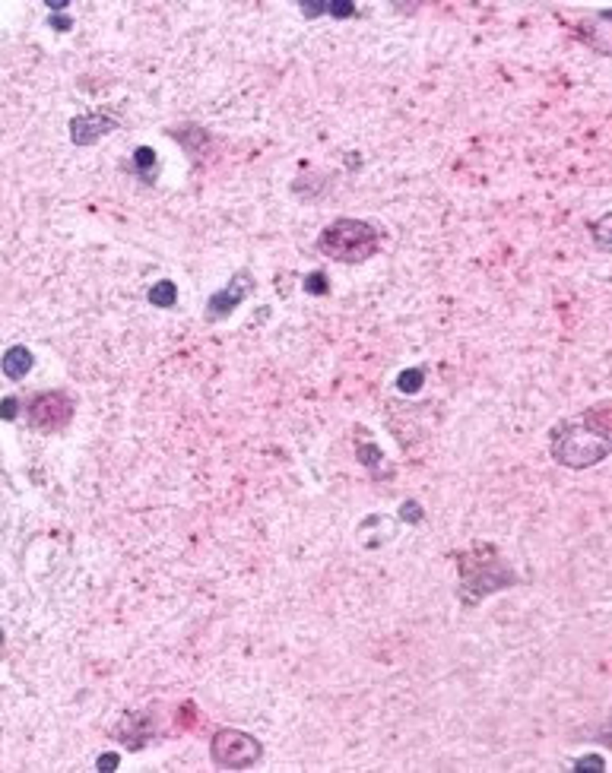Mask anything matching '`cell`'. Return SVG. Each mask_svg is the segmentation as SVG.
Listing matches in <instances>:
<instances>
[{
    "instance_id": "cell-1",
    "label": "cell",
    "mask_w": 612,
    "mask_h": 773,
    "mask_svg": "<svg viewBox=\"0 0 612 773\" xmlns=\"http://www.w3.org/2000/svg\"><path fill=\"white\" fill-rule=\"evenodd\" d=\"M552 460L568 469H587L609 457V406L600 403L580 419L552 428Z\"/></svg>"
},
{
    "instance_id": "cell-2",
    "label": "cell",
    "mask_w": 612,
    "mask_h": 773,
    "mask_svg": "<svg viewBox=\"0 0 612 773\" xmlns=\"http://www.w3.org/2000/svg\"><path fill=\"white\" fill-rule=\"evenodd\" d=\"M457 568H460V590L457 592L466 605H476L482 596H492V592L505 590L517 580L514 570L498 558V551L492 545H476V549L464 551L457 558Z\"/></svg>"
},
{
    "instance_id": "cell-3",
    "label": "cell",
    "mask_w": 612,
    "mask_h": 773,
    "mask_svg": "<svg viewBox=\"0 0 612 773\" xmlns=\"http://www.w3.org/2000/svg\"><path fill=\"white\" fill-rule=\"evenodd\" d=\"M381 231L365 219H337L317 235V251L337 264H362L378 254Z\"/></svg>"
},
{
    "instance_id": "cell-4",
    "label": "cell",
    "mask_w": 612,
    "mask_h": 773,
    "mask_svg": "<svg viewBox=\"0 0 612 773\" xmlns=\"http://www.w3.org/2000/svg\"><path fill=\"white\" fill-rule=\"evenodd\" d=\"M260 754H264L260 741L241 729H219L209 741V757L223 770H248L260 761Z\"/></svg>"
},
{
    "instance_id": "cell-5",
    "label": "cell",
    "mask_w": 612,
    "mask_h": 773,
    "mask_svg": "<svg viewBox=\"0 0 612 773\" xmlns=\"http://www.w3.org/2000/svg\"><path fill=\"white\" fill-rule=\"evenodd\" d=\"M73 415V403L67 400L64 393H38L29 403V425L38 428V431H58L70 422Z\"/></svg>"
},
{
    "instance_id": "cell-6",
    "label": "cell",
    "mask_w": 612,
    "mask_h": 773,
    "mask_svg": "<svg viewBox=\"0 0 612 773\" xmlns=\"http://www.w3.org/2000/svg\"><path fill=\"white\" fill-rule=\"evenodd\" d=\"M254 288V279H251V273L248 270H241L232 276V282L229 286H223L219 292H213L207 301V321H223V317H229V314L235 311V308L248 298V292Z\"/></svg>"
},
{
    "instance_id": "cell-7",
    "label": "cell",
    "mask_w": 612,
    "mask_h": 773,
    "mask_svg": "<svg viewBox=\"0 0 612 773\" xmlns=\"http://www.w3.org/2000/svg\"><path fill=\"white\" fill-rule=\"evenodd\" d=\"M117 127V121L105 111H92V115H80L70 121V140L76 146H92L95 140H102L105 133H111Z\"/></svg>"
},
{
    "instance_id": "cell-8",
    "label": "cell",
    "mask_w": 612,
    "mask_h": 773,
    "mask_svg": "<svg viewBox=\"0 0 612 773\" xmlns=\"http://www.w3.org/2000/svg\"><path fill=\"white\" fill-rule=\"evenodd\" d=\"M152 735H156V713H149V710L124 716V719H121V726L115 729V739L124 741L127 748H133V751H140L143 745L152 739Z\"/></svg>"
},
{
    "instance_id": "cell-9",
    "label": "cell",
    "mask_w": 612,
    "mask_h": 773,
    "mask_svg": "<svg viewBox=\"0 0 612 773\" xmlns=\"http://www.w3.org/2000/svg\"><path fill=\"white\" fill-rule=\"evenodd\" d=\"M32 365H35V358H32V352H29V349H25V346H13V349H7V352H3L0 368H3V374H7L10 380H23L25 374L32 371Z\"/></svg>"
},
{
    "instance_id": "cell-10",
    "label": "cell",
    "mask_w": 612,
    "mask_h": 773,
    "mask_svg": "<svg viewBox=\"0 0 612 773\" xmlns=\"http://www.w3.org/2000/svg\"><path fill=\"white\" fill-rule=\"evenodd\" d=\"M133 172L140 174L146 184L156 181V149H149V146H140L137 152H133Z\"/></svg>"
},
{
    "instance_id": "cell-11",
    "label": "cell",
    "mask_w": 612,
    "mask_h": 773,
    "mask_svg": "<svg viewBox=\"0 0 612 773\" xmlns=\"http://www.w3.org/2000/svg\"><path fill=\"white\" fill-rule=\"evenodd\" d=\"M174 301H178V286H174L172 279H159L156 286L149 288V305H156V308H174Z\"/></svg>"
},
{
    "instance_id": "cell-12",
    "label": "cell",
    "mask_w": 612,
    "mask_h": 773,
    "mask_svg": "<svg viewBox=\"0 0 612 773\" xmlns=\"http://www.w3.org/2000/svg\"><path fill=\"white\" fill-rule=\"evenodd\" d=\"M425 384V368H409L403 371L397 378V386H400V393H419Z\"/></svg>"
},
{
    "instance_id": "cell-13",
    "label": "cell",
    "mask_w": 612,
    "mask_h": 773,
    "mask_svg": "<svg viewBox=\"0 0 612 773\" xmlns=\"http://www.w3.org/2000/svg\"><path fill=\"white\" fill-rule=\"evenodd\" d=\"M356 453H359V463H365L368 469H378L381 463H384V457H381L378 444H372V441H362V444H356Z\"/></svg>"
},
{
    "instance_id": "cell-14",
    "label": "cell",
    "mask_w": 612,
    "mask_h": 773,
    "mask_svg": "<svg viewBox=\"0 0 612 773\" xmlns=\"http://www.w3.org/2000/svg\"><path fill=\"white\" fill-rule=\"evenodd\" d=\"M305 292L308 295H327V292H330L327 276H324V273H311V276L305 279Z\"/></svg>"
},
{
    "instance_id": "cell-15",
    "label": "cell",
    "mask_w": 612,
    "mask_h": 773,
    "mask_svg": "<svg viewBox=\"0 0 612 773\" xmlns=\"http://www.w3.org/2000/svg\"><path fill=\"white\" fill-rule=\"evenodd\" d=\"M324 13H330V16H337V19H346V16L356 13V3H349V0H333V3H327Z\"/></svg>"
},
{
    "instance_id": "cell-16",
    "label": "cell",
    "mask_w": 612,
    "mask_h": 773,
    "mask_svg": "<svg viewBox=\"0 0 612 773\" xmlns=\"http://www.w3.org/2000/svg\"><path fill=\"white\" fill-rule=\"evenodd\" d=\"M574 770H600V773H603V770H606V761H603L600 754L578 757V761H574Z\"/></svg>"
},
{
    "instance_id": "cell-17",
    "label": "cell",
    "mask_w": 612,
    "mask_h": 773,
    "mask_svg": "<svg viewBox=\"0 0 612 773\" xmlns=\"http://www.w3.org/2000/svg\"><path fill=\"white\" fill-rule=\"evenodd\" d=\"M400 517L406 520V523H419L422 520V507L416 501H403V507H400Z\"/></svg>"
},
{
    "instance_id": "cell-18",
    "label": "cell",
    "mask_w": 612,
    "mask_h": 773,
    "mask_svg": "<svg viewBox=\"0 0 612 773\" xmlns=\"http://www.w3.org/2000/svg\"><path fill=\"white\" fill-rule=\"evenodd\" d=\"M606 229H609V216H603V219H600V222L593 225V235H596V241H600V247H609V238H606Z\"/></svg>"
},
{
    "instance_id": "cell-19",
    "label": "cell",
    "mask_w": 612,
    "mask_h": 773,
    "mask_svg": "<svg viewBox=\"0 0 612 773\" xmlns=\"http://www.w3.org/2000/svg\"><path fill=\"white\" fill-rule=\"evenodd\" d=\"M16 409H19V403L16 400H13V396H7V400H3V403H0V419H16Z\"/></svg>"
},
{
    "instance_id": "cell-20",
    "label": "cell",
    "mask_w": 612,
    "mask_h": 773,
    "mask_svg": "<svg viewBox=\"0 0 612 773\" xmlns=\"http://www.w3.org/2000/svg\"><path fill=\"white\" fill-rule=\"evenodd\" d=\"M117 764H121V761H117V754H102L99 761H95V767H99V770H117Z\"/></svg>"
},
{
    "instance_id": "cell-21",
    "label": "cell",
    "mask_w": 612,
    "mask_h": 773,
    "mask_svg": "<svg viewBox=\"0 0 612 773\" xmlns=\"http://www.w3.org/2000/svg\"><path fill=\"white\" fill-rule=\"evenodd\" d=\"M324 10H327V3H302V13H305V16H321Z\"/></svg>"
},
{
    "instance_id": "cell-22",
    "label": "cell",
    "mask_w": 612,
    "mask_h": 773,
    "mask_svg": "<svg viewBox=\"0 0 612 773\" xmlns=\"http://www.w3.org/2000/svg\"><path fill=\"white\" fill-rule=\"evenodd\" d=\"M51 25H54V29H60V32H67V29H70V25H73V23H70V19H67V16H58V19L51 16Z\"/></svg>"
},
{
    "instance_id": "cell-23",
    "label": "cell",
    "mask_w": 612,
    "mask_h": 773,
    "mask_svg": "<svg viewBox=\"0 0 612 773\" xmlns=\"http://www.w3.org/2000/svg\"><path fill=\"white\" fill-rule=\"evenodd\" d=\"M0 647H3V631H0Z\"/></svg>"
}]
</instances>
